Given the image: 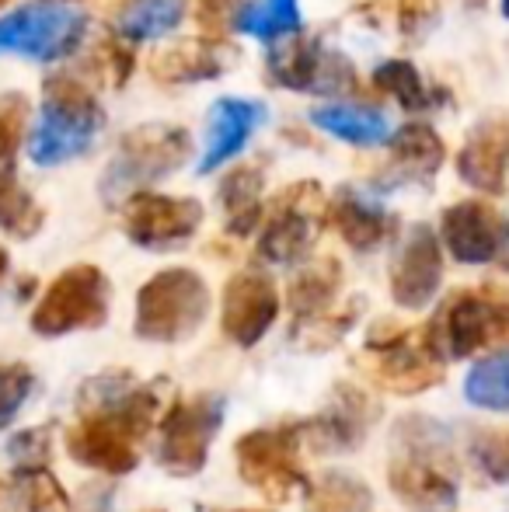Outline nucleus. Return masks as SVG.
<instances>
[{
  "mask_svg": "<svg viewBox=\"0 0 509 512\" xmlns=\"http://www.w3.org/2000/svg\"><path fill=\"white\" fill-rule=\"evenodd\" d=\"M161 411L157 384H136L129 373H102L81 387V422L67 432L70 460L102 474H129L140 464L136 443Z\"/></svg>",
  "mask_w": 509,
  "mask_h": 512,
  "instance_id": "f257e3e1",
  "label": "nucleus"
},
{
  "mask_svg": "<svg viewBox=\"0 0 509 512\" xmlns=\"http://www.w3.org/2000/svg\"><path fill=\"white\" fill-rule=\"evenodd\" d=\"M387 485L412 512H454L461 499V471L447 425L429 415L398 418L391 432Z\"/></svg>",
  "mask_w": 509,
  "mask_h": 512,
  "instance_id": "f03ea898",
  "label": "nucleus"
},
{
  "mask_svg": "<svg viewBox=\"0 0 509 512\" xmlns=\"http://www.w3.org/2000/svg\"><path fill=\"white\" fill-rule=\"evenodd\" d=\"M105 115L95 95L74 77H49L42 88L39 119L28 133V154L39 168L67 164L91 150Z\"/></svg>",
  "mask_w": 509,
  "mask_h": 512,
  "instance_id": "7ed1b4c3",
  "label": "nucleus"
},
{
  "mask_svg": "<svg viewBox=\"0 0 509 512\" xmlns=\"http://www.w3.org/2000/svg\"><path fill=\"white\" fill-rule=\"evenodd\" d=\"M210 314V286L192 269H164L136 293V338L154 345L189 342Z\"/></svg>",
  "mask_w": 509,
  "mask_h": 512,
  "instance_id": "20e7f679",
  "label": "nucleus"
},
{
  "mask_svg": "<svg viewBox=\"0 0 509 512\" xmlns=\"http://www.w3.org/2000/svg\"><path fill=\"white\" fill-rule=\"evenodd\" d=\"M192 140L182 126H140L129 129L119 143L116 157L102 175V199L109 206L129 203L133 196H140L143 189H150L154 182L168 178L171 171L182 168V161L189 157Z\"/></svg>",
  "mask_w": 509,
  "mask_h": 512,
  "instance_id": "39448f33",
  "label": "nucleus"
},
{
  "mask_svg": "<svg viewBox=\"0 0 509 512\" xmlns=\"http://www.w3.org/2000/svg\"><path fill=\"white\" fill-rule=\"evenodd\" d=\"M300 425H276V429H252L234 443L238 474L248 488H255L269 502H290L297 492H307V471L300 464Z\"/></svg>",
  "mask_w": 509,
  "mask_h": 512,
  "instance_id": "423d86ee",
  "label": "nucleus"
},
{
  "mask_svg": "<svg viewBox=\"0 0 509 512\" xmlns=\"http://www.w3.org/2000/svg\"><path fill=\"white\" fill-rule=\"evenodd\" d=\"M426 338L443 363L468 359L492 345H509V304L489 293H457L429 321Z\"/></svg>",
  "mask_w": 509,
  "mask_h": 512,
  "instance_id": "0eeeda50",
  "label": "nucleus"
},
{
  "mask_svg": "<svg viewBox=\"0 0 509 512\" xmlns=\"http://www.w3.org/2000/svg\"><path fill=\"white\" fill-rule=\"evenodd\" d=\"M109 321V279L98 265L60 272L32 310V331L60 338L70 331H95Z\"/></svg>",
  "mask_w": 509,
  "mask_h": 512,
  "instance_id": "6e6552de",
  "label": "nucleus"
},
{
  "mask_svg": "<svg viewBox=\"0 0 509 512\" xmlns=\"http://www.w3.org/2000/svg\"><path fill=\"white\" fill-rule=\"evenodd\" d=\"M88 18L67 4H21L0 18V53L53 63L70 56L84 42Z\"/></svg>",
  "mask_w": 509,
  "mask_h": 512,
  "instance_id": "1a4fd4ad",
  "label": "nucleus"
},
{
  "mask_svg": "<svg viewBox=\"0 0 509 512\" xmlns=\"http://www.w3.org/2000/svg\"><path fill=\"white\" fill-rule=\"evenodd\" d=\"M227 415V401L220 394H196L175 401L161 418V450L157 460L171 478H196L210 460V446L217 439Z\"/></svg>",
  "mask_w": 509,
  "mask_h": 512,
  "instance_id": "9d476101",
  "label": "nucleus"
},
{
  "mask_svg": "<svg viewBox=\"0 0 509 512\" xmlns=\"http://www.w3.org/2000/svg\"><path fill=\"white\" fill-rule=\"evenodd\" d=\"M325 199L318 182H300L279 196L265 230L258 237V255L272 265H297L311 255V244L318 241L325 223Z\"/></svg>",
  "mask_w": 509,
  "mask_h": 512,
  "instance_id": "9b49d317",
  "label": "nucleus"
},
{
  "mask_svg": "<svg viewBox=\"0 0 509 512\" xmlns=\"http://www.w3.org/2000/svg\"><path fill=\"white\" fill-rule=\"evenodd\" d=\"M126 237L136 248L168 251L182 248L203 227V206L185 196H161V192H140L126 203Z\"/></svg>",
  "mask_w": 509,
  "mask_h": 512,
  "instance_id": "f8f14e48",
  "label": "nucleus"
},
{
  "mask_svg": "<svg viewBox=\"0 0 509 512\" xmlns=\"http://www.w3.org/2000/svg\"><path fill=\"white\" fill-rule=\"evenodd\" d=\"M374 377L394 394H422L443 380V359L433 352L426 331H394L367 342Z\"/></svg>",
  "mask_w": 509,
  "mask_h": 512,
  "instance_id": "ddd939ff",
  "label": "nucleus"
},
{
  "mask_svg": "<svg viewBox=\"0 0 509 512\" xmlns=\"http://www.w3.org/2000/svg\"><path fill=\"white\" fill-rule=\"evenodd\" d=\"M381 415V405L360 391V387L339 384L325 408L300 422V439L318 453H349L367 439L370 425Z\"/></svg>",
  "mask_w": 509,
  "mask_h": 512,
  "instance_id": "4468645a",
  "label": "nucleus"
},
{
  "mask_svg": "<svg viewBox=\"0 0 509 512\" xmlns=\"http://www.w3.org/2000/svg\"><path fill=\"white\" fill-rule=\"evenodd\" d=\"M279 317V290L269 276L248 269L238 272L224 286V310H220V328L238 349H252L269 335Z\"/></svg>",
  "mask_w": 509,
  "mask_h": 512,
  "instance_id": "2eb2a0df",
  "label": "nucleus"
},
{
  "mask_svg": "<svg viewBox=\"0 0 509 512\" xmlns=\"http://www.w3.org/2000/svg\"><path fill=\"white\" fill-rule=\"evenodd\" d=\"M443 286V248L440 237L419 223L405 234L391 262V297L405 310H422L433 304Z\"/></svg>",
  "mask_w": 509,
  "mask_h": 512,
  "instance_id": "dca6fc26",
  "label": "nucleus"
},
{
  "mask_svg": "<svg viewBox=\"0 0 509 512\" xmlns=\"http://www.w3.org/2000/svg\"><path fill=\"white\" fill-rule=\"evenodd\" d=\"M440 234L450 258L461 265H489L509 248V223L499 220L496 209L478 199L450 206L440 220Z\"/></svg>",
  "mask_w": 509,
  "mask_h": 512,
  "instance_id": "f3484780",
  "label": "nucleus"
},
{
  "mask_svg": "<svg viewBox=\"0 0 509 512\" xmlns=\"http://www.w3.org/2000/svg\"><path fill=\"white\" fill-rule=\"evenodd\" d=\"M269 74L279 88L314 91V95H335V91L353 88V67H349V60L332 53V49H325L318 39L272 49Z\"/></svg>",
  "mask_w": 509,
  "mask_h": 512,
  "instance_id": "a211bd4d",
  "label": "nucleus"
},
{
  "mask_svg": "<svg viewBox=\"0 0 509 512\" xmlns=\"http://www.w3.org/2000/svg\"><path fill=\"white\" fill-rule=\"evenodd\" d=\"M262 122L265 105L248 102V98H220L210 108V122H206V150L199 161V175H213L227 161H234L252 143Z\"/></svg>",
  "mask_w": 509,
  "mask_h": 512,
  "instance_id": "6ab92c4d",
  "label": "nucleus"
},
{
  "mask_svg": "<svg viewBox=\"0 0 509 512\" xmlns=\"http://www.w3.org/2000/svg\"><path fill=\"white\" fill-rule=\"evenodd\" d=\"M457 171L478 192L499 196L506 192L509 171V126L503 122H482L457 154Z\"/></svg>",
  "mask_w": 509,
  "mask_h": 512,
  "instance_id": "aec40b11",
  "label": "nucleus"
},
{
  "mask_svg": "<svg viewBox=\"0 0 509 512\" xmlns=\"http://www.w3.org/2000/svg\"><path fill=\"white\" fill-rule=\"evenodd\" d=\"M328 213H332V223L339 227L342 241L353 251H377L387 237H394V227H398V220L377 199L363 196L356 189H342Z\"/></svg>",
  "mask_w": 509,
  "mask_h": 512,
  "instance_id": "412c9836",
  "label": "nucleus"
},
{
  "mask_svg": "<svg viewBox=\"0 0 509 512\" xmlns=\"http://www.w3.org/2000/svg\"><path fill=\"white\" fill-rule=\"evenodd\" d=\"M443 140L422 122L401 126L391 136V171L398 182H429L443 168Z\"/></svg>",
  "mask_w": 509,
  "mask_h": 512,
  "instance_id": "4be33fe9",
  "label": "nucleus"
},
{
  "mask_svg": "<svg viewBox=\"0 0 509 512\" xmlns=\"http://www.w3.org/2000/svg\"><path fill=\"white\" fill-rule=\"evenodd\" d=\"M311 122L318 129H325L328 136L353 147H381L391 143V119L377 108H360V105H325L314 108Z\"/></svg>",
  "mask_w": 509,
  "mask_h": 512,
  "instance_id": "5701e85b",
  "label": "nucleus"
},
{
  "mask_svg": "<svg viewBox=\"0 0 509 512\" xmlns=\"http://www.w3.org/2000/svg\"><path fill=\"white\" fill-rule=\"evenodd\" d=\"M185 18V0H123L112 14V28L129 42H157Z\"/></svg>",
  "mask_w": 509,
  "mask_h": 512,
  "instance_id": "b1692460",
  "label": "nucleus"
},
{
  "mask_svg": "<svg viewBox=\"0 0 509 512\" xmlns=\"http://www.w3.org/2000/svg\"><path fill=\"white\" fill-rule=\"evenodd\" d=\"M342 286V265L335 258H318V262L304 265L290 283V310L297 314V321L318 317L332 310V300Z\"/></svg>",
  "mask_w": 509,
  "mask_h": 512,
  "instance_id": "393cba45",
  "label": "nucleus"
},
{
  "mask_svg": "<svg viewBox=\"0 0 509 512\" xmlns=\"http://www.w3.org/2000/svg\"><path fill=\"white\" fill-rule=\"evenodd\" d=\"M304 512H374V492L356 474L328 471L307 485Z\"/></svg>",
  "mask_w": 509,
  "mask_h": 512,
  "instance_id": "a878e982",
  "label": "nucleus"
},
{
  "mask_svg": "<svg viewBox=\"0 0 509 512\" xmlns=\"http://www.w3.org/2000/svg\"><path fill=\"white\" fill-rule=\"evenodd\" d=\"M234 28L241 35H252L262 42L290 39L304 28V14H300V0H252L234 14Z\"/></svg>",
  "mask_w": 509,
  "mask_h": 512,
  "instance_id": "bb28decb",
  "label": "nucleus"
},
{
  "mask_svg": "<svg viewBox=\"0 0 509 512\" xmlns=\"http://www.w3.org/2000/svg\"><path fill=\"white\" fill-rule=\"evenodd\" d=\"M220 203L227 213V230L238 237L252 234L258 216H262V171L238 168L220 185Z\"/></svg>",
  "mask_w": 509,
  "mask_h": 512,
  "instance_id": "cd10ccee",
  "label": "nucleus"
},
{
  "mask_svg": "<svg viewBox=\"0 0 509 512\" xmlns=\"http://www.w3.org/2000/svg\"><path fill=\"white\" fill-rule=\"evenodd\" d=\"M42 206L21 189L11 161H0V230L11 237H35L42 230Z\"/></svg>",
  "mask_w": 509,
  "mask_h": 512,
  "instance_id": "c85d7f7f",
  "label": "nucleus"
},
{
  "mask_svg": "<svg viewBox=\"0 0 509 512\" xmlns=\"http://www.w3.org/2000/svg\"><path fill=\"white\" fill-rule=\"evenodd\" d=\"M374 84L387 91L391 98H398L401 108L408 112H422V108H436L443 102V91H429V84L422 81V74L408 60H387L374 70Z\"/></svg>",
  "mask_w": 509,
  "mask_h": 512,
  "instance_id": "c756f323",
  "label": "nucleus"
},
{
  "mask_svg": "<svg viewBox=\"0 0 509 512\" xmlns=\"http://www.w3.org/2000/svg\"><path fill=\"white\" fill-rule=\"evenodd\" d=\"M464 398L485 411H509V352L478 359L464 377Z\"/></svg>",
  "mask_w": 509,
  "mask_h": 512,
  "instance_id": "7c9ffc66",
  "label": "nucleus"
},
{
  "mask_svg": "<svg viewBox=\"0 0 509 512\" xmlns=\"http://www.w3.org/2000/svg\"><path fill=\"white\" fill-rule=\"evenodd\" d=\"M11 499L18 512H60L67 509L60 481L53 478L49 467H32V471H14Z\"/></svg>",
  "mask_w": 509,
  "mask_h": 512,
  "instance_id": "2f4dec72",
  "label": "nucleus"
},
{
  "mask_svg": "<svg viewBox=\"0 0 509 512\" xmlns=\"http://www.w3.org/2000/svg\"><path fill=\"white\" fill-rule=\"evenodd\" d=\"M220 70H224L220 56L213 49L196 46V42H185V46L154 60V74L161 81H213Z\"/></svg>",
  "mask_w": 509,
  "mask_h": 512,
  "instance_id": "473e14b6",
  "label": "nucleus"
},
{
  "mask_svg": "<svg viewBox=\"0 0 509 512\" xmlns=\"http://www.w3.org/2000/svg\"><path fill=\"white\" fill-rule=\"evenodd\" d=\"M356 317H360V300H353V304H349L346 310H339V314L328 310V314L297 321L290 331V338H293V345L304 349V352H325V349H332V345L339 342L349 328H353Z\"/></svg>",
  "mask_w": 509,
  "mask_h": 512,
  "instance_id": "72a5a7b5",
  "label": "nucleus"
},
{
  "mask_svg": "<svg viewBox=\"0 0 509 512\" xmlns=\"http://www.w3.org/2000/svg\"><path fill=\"white\" fill-rule=\"evenodd\" d=\"M471 453H475V464L482 467V474L496 485L509 481V432L485 429L471 436Z\"/></svg>",
  "mask_w": 509,
  "mask_h": 512,
  "instance_id": "f704fd0d",
  "label": "nucleus"
},
{
  "mask_svg": "<svg viewBox=\"0 0 509 512\" xmlns=\"http://www.w3.org/2000/svg\"><path fill=\"white\" fill-rule=\"evenodd\" d=\"M49 453H53V429L49 425H35L7 443V457H11L14 471H32V467H46Z\"/></svg>",
  "mask_w": 509,
  "mask_h": 512,
  "instance_id": "c9c22d12",
  "label": "nucleus"
},
{
  "mask_svg": "<svg viewBox=\"0 0 509 512\" xmlns=\"http://www.w3.org/2000/svg\"><path fill=\"white\" fill-rule=\"evenodd\" d=\"M21 133H28V98L4 95L0 98V161H11Z\"/></svg>",
  "mask_w": 509,
  "mask_h": 512,
  "instance_id": "e433bc0d",
  "label": "nucleus"
},
{
  "mask_svg": "<svg viewBox=\"0 0 509 512\" xmlns=\"http://www.w3.org/2000/svg\"><path fill=\"white\" fill-rule=\"evenodd\" d=\"M32 370L25 363H7L0 366V422L14 418V411L25 405V398L32 394Z\"/></svg>",
  "mask_w": 509,
  "mask_h": 512,
  "instance_id": "4c0bfd02",
  "label": "nucleus"
},
{
  "mask_svg": "<svg viewBox=\"0 0 509 512\" xmlns=\"http://www.w3.org/2000/svg\"><path fill=\"white\" fill-rule=\"evenodd\" d=\"M436 14H440L436 0H401V7H398L401 32H405V35H422L426 28H433Z\"/></svg>",
  "mask_w": 509,
  "mask_h": 512,
  "instance_id": "58836bf2",
  "label": "nucleus"
},
{
  "mask_svg": "<svg viewBox=\"0 0 509 512\" xmlns=\"http://www.w3.org/2000/svg\"><path fill=\"white\" fill-rule=\"evenodd\" d=\"M4 276H7V251L0 248V279H4Z\"/></svg>",
  "mask_w": 509,
  "mask_h": 512,
  "instance_id": "ea45409f",
  "label": "nucleus"
},
{
  "mask_svg": "<svg viewBox=\"0 0 509 512\" xmlns=\"http://www.w3.org/2000/svg\"><path fill=\"white\" fill-rule=\"evenodd\" d=\"M227 512H269V509H227Z\"/></svg>",
  "mask_w": 509,
  "mask_h": 512,
  "instance_id": "a19ab883",
  "label": "nucleus"
},
{
  "mask_svg": "<svg viewBox=\"0 0 509 512\" xmlns=\"http://www.w3.org/2000/svg\"><path fill=\"white\" fill-rule=\"evenodd\" d=\"M503 14H506V18H509V0H503Z\"/></svg>",
  "mask_w": 509,
  "mask_h": 512,
  "instance_id": "79ce46f5",
  "label": "nucleus"
},
{
  "mask_svg": "<svg viewBox=\"0 0 509 512\" xmlns=\"http://www.w3.org/2000/svg\"><path fill=\"white\" fill-rule=\"evenodd\" d=\"M42 4H63V0H42Z\"/></svg>",
  "mask_w": 509,
  "mask_h": 512,
  "instance_id": "37998d69",
  "label": "nucleus"
},
{
  "mask_svg": "<svg viewBox=\"0 0 509 512\" xmlns=\"http://www.w3.org/2000/svg\"><path fill=\"white\" fill-rule=\"evenodd\" d=\"M0 492H4V488H0Z\"/></svg>",
  "mask_w": 509,
  "mask_h": 512,
  "instance_id": "c03bdc74",
  "label": "nucleus"
}]
</instances>
